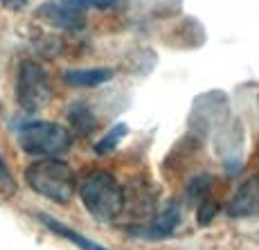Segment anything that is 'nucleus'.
I'll return each instance as SVG.
<instances>
[{
  "label": "nucleus",
  "mask_w": 259,
  "mask_h": 250,
  "mask_svg": "<svg viewBox=\"0 0 259 250\" xmlns=\"http://www.w3.org/2000/svg\"><path fill=\"white\" fill-rule=\"evenodd\" d=\"M36 219H38V223H41V226H46L52 234H57V237H61V239H68V241H72L74 246L81 248V250H111V248H104V246H99V243L91 241V239H86L83 234H79L77 230H72L70 226H66V223L57 221L54 217H48V214H36Z\"/></svg>",
  "instance_id": "nucleus-7"
},
{
  "label": "nucleus",
  "mask_w": 259,
  "mask_h": 250,
  "mask_svg": "<svg viewBox=\"0 0 259 250\" xmlns=\"http://www.w3.org/2000/svg\"><path fill=\"white\" fill-rule=\"evenodd\" d=\"M0 5L5 9H9V12H21L25 5H27V0H0Z\"/></svg>",
  "instance_id": "nucleus-15"
},
{
  "label": "nucleus",
  "mask_w": 259,
  "mask_h": 250,
  "mask_svg": "<svg viewBox=\"0 0 259 250\" xmlns=\"http://www.w3.org/2000/svg\"><path fill=\"white\" fill-rule=\"evenodd\" d=\"M214 214H217V203L210 201V198H205V201L201 203V207H198V223H201V226H207V223L212 221Z\"/></svg>",
  "instance_id": "nucleus-14"
},
{
  "label": "nucleus",
  "mask_w": 259,
  "mask_h": 250,
  "mask_svg": "<svg viewBox=\"0 0 259 250\" xmlns=\"http://www.w3.org/2000/svg\"><path fill=\"white\" fill-rule=\"evenodd\" d=\"M228 214L235 219H248L259 214V174L250 176L235 192L230 205H228Z\"/></svg>",
  "instance_id": "nucleus-5"
},
{
  "label": "nucleus",
  "mask_w": 259,
  "mask_h": 250,
  "mask_svg": "<svg viewBox=\"0 0 259 250\" xmlns=\"http://www.w3.org/2000/svg\"><path fill=\"white\" fill-rule=\"evenodd\" d=\"M16 97L23 111L36 113L48 106L52 91H50V81L46 70L38 66L36 61H23L18 68L16 79Z\"/></svg>",
  "instance_id": "nucleus-4"
},
{
  "label": "nucleus",
  "mask_w": 259,
  "mask_h": 250,
  "mask_svg": "<svg viewBox=\"0 0 259 250\" xmlns=\"http://www.w3.org/2000/svg\"><path fill=\"white\" fill-rule=\"evenodd\" d=\"M79 196L83 207L97 221H113L124 207V189L111 172L95 169L79 183Z\"/></svg>",
  "instance_id": "nucleus-2"
},
{
  "label": "nucleus",
  "mask_w": 259,
  "mask_h": 250,
  "mask_svg": "<svg viewBox=\"0 0 259 250\" xmlns=\"http://www.w3.org/2000/svg\"><path fill=\"white\" fill-rule=\"evenodd\" d=\"M178 221H181V207L178 205H167L147 228H138L136 234L144 239H165L176 230Z\"/></svg>",
  "instance_id": "nucleus-6"
},
{
  "label": "nucleus",
  "mask_w": 259,
  "mask_h": 250,
  "mask_svg": "<svg viewBox=\"0 0 259 250\" xmlns=\"http://www.w3.org/2000/svg\"><path fill=\"white\" fill-rule=\"evenodd\" d=\"M18 144L29 156H59L72 147V136L57 122H29L18 131Z\"/></svg>",
  "instance_id": "nucleus-3"
},
{
  "label": "nucleus",
  "mask_w": 259,
  "mask_h": 250,
  "mask_svg": "<svg viewBox=\"0 0 259 250\" xmlns=\"http://www.w3.org/2000/svg\"><path fill=\"white\" fill-rule=\"evenodd\" d=\"M70 86L77 88H93V86H102V84L111 81L113 79V70L108 68H79V70H66L63 72Z\"/></svg>",
  "instance_id": "nucleus-9"
},
{
  "label": "nucleus",
  "mask_w": 259,
  "mask_h": 250,
  "mask_svg": "<svg viewBox=\"0 0 259 250\" xmlns=\"http://www.w3.org/2000/svg\"><path fill=\"white\" fill-rule=\"evenodd\" d=\"M68 9H74V12H83V9H106L113 7L117 0H61Z\"/></svg>",
  "instance_id": "nucleus-12"
},
{
  "label": "nucleus",
  "mask_w": 259,
  "mask_h": 250,
  "mask_svg": "<svg viewBox=\"0 0 259 250\" xmlns=\"http://www.w3.org/2000/svg\"><path fill=\"white\" fill-rule=\"evenodd\" d=\"M0 187L5 189V194L16 192V181H14V176H12V172H9L7 162H5L3 153H0Z\"/></svg>",
  "instance_id": "nucleus-13"
},
{
  "label": "nucleus",
  "mask_w": 259,
  "mask_h": 250,
  "mask_svg": "<svg viewBox=\"0 0 259 250\" xmlns=\"http://www.w3.org/2000/svg\"><path fill=\"white\" fill-rule=\"evenodd\" d=\"M128 133V127L124 122H117V124H113L111 129H108V133L104 136L102 140H99L97 144H95V153H108V151H113V149L117 147V142L122 140L124 136Z\"/></svg>",
  "instance_id": "nucleus-11"
},
{
  "label": "nucleus",
  "mask_w": 259,
  "mask_h": 250,
  "mask_svg": "<svg viewBox=\"0 0 259 250\" xmlns=\"http://www.w3.org/2000/svg\"><path fill=\"white\" fill-rule=\"evenodd\" d=\"M68 122H70L79 133H83V136L93 133L95 127H97V119H95L93 111L86 106V104H79V102L68 108Z\"/></svg>",
  "instance_id": "nucleus-10"
},
{
  "label": "nucleus",
  "mask_w": 259,
  "mask_h": 250,
  "mask_svg": "<svg viewBox=\"0 0 259 250\" xmlns=\"http://www.w3.org/2000/svg\"><path fill=\"white\" fill-rule=\"evenodd\" d=\"M38 16L46 18L48 23L57 25L63 29H77L81 25V12L68 9L63 3H48L38 9Z\"/></svg>",
  "instance_id": "nucleus-8"
},
{
  "label": "nucleus",
  "mask_w": 259,
  "mask_h": 250,
  "mask_svg": "<svg viewBox=\"0 0 259 250\" xmlns=\"http://www.w3.org/2000/svg\"><path fill=\"white\" fill-rule=\"evenodd\" d=\"M23 178L29 185V189H34L36 194H41V196H46L52 203H59V205L70 203L74 189H77V174H74V169L66 160L54 158V156L27 164Z\"/></svg>",
  "instance_id": "nucleus-1"
}]
</instances>
